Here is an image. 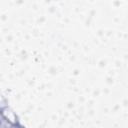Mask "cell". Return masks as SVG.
I'll return each instance as SVG.
<instances>
[]
</instances>
